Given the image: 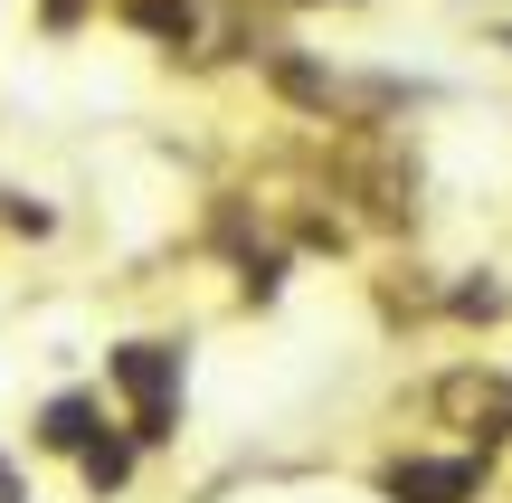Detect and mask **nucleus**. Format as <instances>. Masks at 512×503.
I'll return each instance as SVG.
<instances>
[{"label": "nucleus", "instance_id": "1", "mask_svg": "<svg viewBox=\"0 0 512 503\" xmlns=\"http://www.w3.org/2000/svg\"><path fill=\"white\" fill-rule=\"evenodd\" d=\"M105 399L152 456L181 447V399H190V352L181 333H124L105 342Z\"/></svg>", "mask_w": 512, "mask_h": 503}, {"label": "nucleus", "instance_id": "2", "mask_svg": "<svg viewBox=\"0 0 512 503\" xmlns=\"http://www.w3.org/2000/svg\"><path fill=\"white\" fill-rule=\"evenodd\" d=\"M380 503H484L494 494V447H399L370 466Z\"/></svg>", "mask_w": 512, "mask_h": 503}, {"label": "nucleus", "instance_id": "3", "mask_svg": "<svg viewBox=\"0 0 512 503\" xmlns=\"http://www.w3.org/2000/svg\"><path fill=\"white\" fill-rule=\"evenodd\" d=\"M114 418V399H105V380H67V390H48L29 409V456H57V466H67L76 447H86L95 428H105Z\"/></svg>", "mask_w": 512, "mask_h": 503}, {"label": "nucleus", "instance_id": "4", "mask_svg": "<svg viewBox=\"0 0 512 503\" xmlns=\"http://www.w3.org/2000/svg\"><path fill=\"white\" fill-rule=\"evenodd\" d=\"M143 456H152L143 437H133L124 418H105V428L67 456V466H76V494H86V503H124L133 485H143Z\"/></svg>", "mask_w": 512, "mask_h": 503}, {"label": "nucleus", "instance_id": "5", "mask_svg": "<svg viewBox=\"0 0 512 503\" xmlns=\"http://www.w3.org/2000/svg\"><path fill=\"white\" fill-rule=\"evenodd\" d=\"M29 29H38V38H57V48H67V38H86V29H105V0H29Z\"/></svg>", "mask_w": 512, "mask_h": 503}, {"label": "nucleus", "instance_id": "6", "mask_svg": "<svg viewBox=\"0 0 512 503\" xmlns=\"http://www.w3.org/2000/svg\"><path fill=\"white\" fill-rule=\"evenodd\" d=\"M0 503H38V485H29V466H19L10 447H0Z\"/></svg>", "mask_w": 512, "mask_h": 503}]
</instances>
